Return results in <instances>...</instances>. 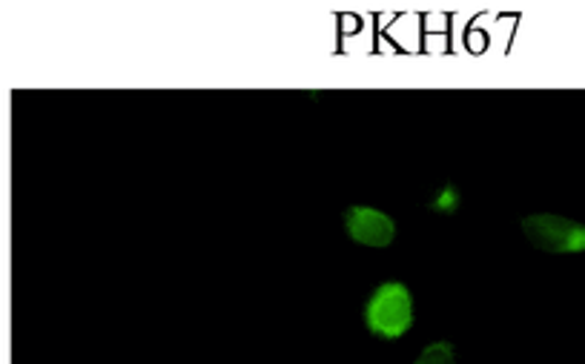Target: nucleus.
Wrapping results in <instances>:
<instances>
[{
    "mask_svg": "<svg viewBox=\"0 0 585 364\" xmlns=\"http://www.w3.org/2000/svg\"><path fill=\"white\" fill-rule=\"evenodd\" d=\"M523 236L528 238L532 247L552 256H574L585 253V224L572 222V218L552 216V213H539L519 222Z\"/></svg>",
    "mask_w": 585,
    "mask_h": 364,
    "instance_id": "2",
    "label": "nucleus"
},
{
    "mask_svg": "<svg viewBox=\"0 0 585 364\" xmlns=\"http://www.w3.org/2000/svg\"><path fill=\"white\" fill-rule=\"evenodd\" d=\"M364 327L382 342H397L413 327V293L402 282H384L364 304Z\"/></svg>",
    "mask_w": 585,
    "mask_h": 364,
    "instance_id": "1",
    "label": "nucleus"
},
{
    "mask_svg": "<svg viewBox=\"0 0 585 364\" xmlns=\"http://www.w3.org/2000/svg\"><path fill=\"white\" fill-rule=\"evenodd\" d=\"M344 229H348V236L353 238L362 247H390L393 238H397V222L382 213L377 207H364V204H353L344 213Z\"/></svg>",
    "mask_w": 585,
    "mask_h": 364,
    "instance_id": "3",
    "label": "nucleus"
},
{
    "mask_svg": "<svg viewBox=\"0 0 585 364\" xmlns=\"http://www.w3.org/2000/svg\"><path fill=\"white\" fill-rule=\"evenodd\" d=\"M457 207H459V193H457V187H451V184L442 187V193H439V196L431 201L433 213H454Z\"/></svg>",
    "mask_w": 585,
    "mask_h": 364,
    "instance_id": "5",
    "label": "nucleus"
},
{
    "mask_svg": "<svg viewBox=\"0 0 585 364\" xmlns=\"http://www.w3.org/2000/svg\"><path fill=\"white\" fill-rule=\"evenodd\" d=\"M417 364H457V351H454L451 342H433L428 344L422 353H419Z\"/></svg>",
    "mask_w": 585,
    "mask_h": 364,
    "instance_id": "4",
    "label": "nucleus"
}]
</instances>
